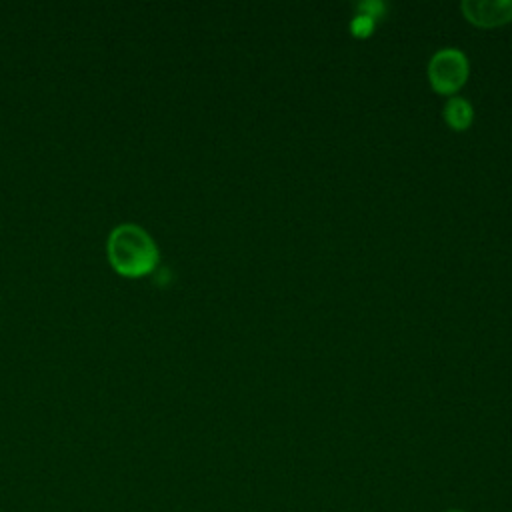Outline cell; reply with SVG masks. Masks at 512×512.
Instances as JSON below:
<instances>
[{"mask_svg":"<svg viewBox=\"0 0 512 512\" xmlns=\"http://www.w3.org/2000/svg\"><path fill=\"white\" fill-rule=\"evenodd\" d=\"M106 258L116 274L142 278L158 266L160 250L140 224L122 222L114 226L106 238Z\"/></svg>","mask_w":512,"mask_h":512,"instance_id":"6da1fadb","label":"cell"},{"mask_svg":"<svg viewBox=\"0 0 512 512\" xmlns=\"http://www.w3.org/2000/svg\"><path fill=\"white\" fill-rule=\"evenodd\" d=\"M468 56L454 46L436 50L428 60V80L438 94H456L468 80Z\"/></svg>","mask_w":512,"mask_h":512,"instance_id":"7a4b0ae2","label":"cell"},{"mask_svg":"<svg viewBox=\"0 0 512 512\" xmlns=\"http://www.w3.org/2000/svg\"><path fill=\"white\" fill-rule=\"evenodd\" d=\"M460 8L476 26L490 28L512 20V0H464Z\"/></svg>","mask_w":512,"mask_h":512,"instance_id":"3957f363","label":"cell"},{"mask_svg":"<svg viewBox=\"0 0 512 512\" xmlns=\"http://www.w3.org/2000/svg\"><path fill=\"white\" fill-rule=\"evenodd\" d=\"M444 120L454 130H466L474 120L472 104L462 96H450L442 108Z\"/></svg>","mask_w":512,"mask_h":512,"instance_id":"277c9868","label":"cell"},{"mask_svg":"<svg viewBox=\"0 0 512 512\" xmlns=\"http://www.w3.org/2000/svg\"><path fill=\"white\" fill-rule=\"evenodd\" d=\"M374 22H376V20H372L370 16L358 12V14L352 18V22H350V30L354 32V36H368V34L372 32V28H374Z\"/></svg>","mask_w":512,"mask_h":512,"instance_id":"5b68a950","label":"cell"},{"mask_svg":"<svg viewBox=\"0 0 512 512\" xmlns=\"http://www.w3.org/2000/svg\"><path fill=\"white\" fill-rule=\"evenodd\" d=\"M384 10H386V6H384V2H380V0H364V2L358 4V12L370 16L372 20L380 18V16L384 14Z\"/></svg>","mask_w":512,"mask_h":512,"instance_id":"8992f818","label":"cell"},{"mask_svg":"<svg viewBox=\"0 0 512 512\" xmlns=\"http://www.w3.org/2000/svg\"><path fill=\"white\" fill-rule=\"evenodd\" d=\"M448 512H462V510H448Z\"/></svg>","mask_w":512,"mask_h":512,"instance_id":"52a82bcc","label":"cell"}]
</instances>
